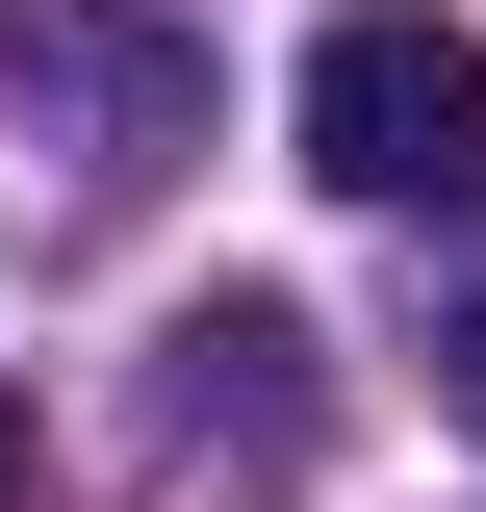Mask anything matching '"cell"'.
<instances>
[{
    "label": "cell",
    "instance_id": "7a4b0ae2",
    "mask_svg": "<svg viewBox=\"0 0 486 512\" xmlns=\"http://www.w3.org/2000/svg\"><path fill=\"white\" fill-rule=\"evenodd\" d=\"M0 77L77 128V180H180L205 154V52L154 26V0H0Z\"/></svg>",
    "mask_w": 486,
    "mask_h": 512
},
{
    "label": "cell",
    "instance_id": "277c9868",
    "mask_svg": "<svg viewBox=\"0 0 486 512\" xmlns=\"http://www.w3.org/2000/svg\"><path fill=\"white\" fill-rule=\"evenodd\" d=\"M435 384H461V410H486V282H461V308H435Z\"/></svg>",
    "mask_w": 486,
    "mask_h": 512
},
{
    "label": "cell",
    "instance_id": "6da1fadb",
    "mask_svg": "<svg viewBox=\"0 0 486 512\" xmlns=\"http://www.w3.org/2000/svg\"><path fill=\"white\" fill-rule=\"evenodd\" d=\"M307 180L333 205H486V26L333 0V26H307Z\"/></svg>",
    "mask_w": 486,
    "mask_h": 512
},
{
    "label": "cell",
    "instance_id": "3957f363",
    "mask_svg": "<svg viewBox=\"0 0 486 512\" xmlns=\"http://www.w3.org/2000/svg\"><path fill=\"white\" fill-rule=\"evenodd\" d=\"M154 359H180L154 410H180V461H205V487H307V461H333V333H307L282 282H231V308H180Z\"/></svg>",
    "mask_w": 486,
    "mask_h": 512
}]
</instances>
